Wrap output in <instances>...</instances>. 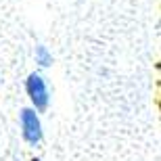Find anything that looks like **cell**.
<instances>
[{"mask_svg": "<svg viewBox=\"0 0 161 161\" xmlns=\"http://www.w3.org/2000/svg\"><path fill=\"white\" fill-rule=\"evenodd\" d=\"M25 88H27V94H30L31 103H34V107L38 109V111H44V109L48 107V86L46 82H44V78H42L40 73H31L30 78H27V82H25Z\"/></svg>", "mask_w": 161, "mask_h": 161, "instance_id": "cell-1", "label": "cell"}, {"mask_svg": "<svg viewBox=\"0 0 161 161\" xmlns=\"http://www.w3.org/2000/svg\"><path fill=\"white\" fill-rule=\"evenodd\" d=\"M21 128H23V136L30 144H38L42 140V124L38 119L36 111L23 109L21 111Z\"/></svg>", "mask_w": 161, "mask_h": 161, "instance_id": "cell-2", "label": "cell"}, {"mask_svg": "<svg viewBox=\"0 0 161 161\" xmlns=\"http://www.w3.org/2000/svg\"><path fill=\"white\" fill-rule=\"evenodd\" d=\"M36 63L40 67H48L53 63V54L48 53L46 46H36Z\"/></svg>", "mask_w": 161, "mask_h": 161, "instance_id": "cell-3", "label": "cell"}, {"mask_svg": "<svg viewBox=\"0 0 161 161\" xmlns=\"http://www.w3.org/2000/svg\"><path fill=\"white\" fill-rule=\"evenodd\" d=\"M34 161H40V159H34Z\"/></svg>", "mask_w": 161, "mask_h": 161, "instance_id": "cell-4", "label": "cell"}]
</instances>
